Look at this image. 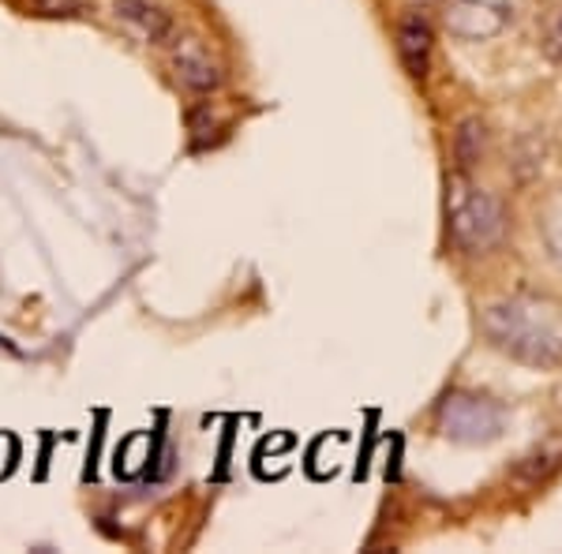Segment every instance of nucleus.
I'll return each instance as SVG.
<instances>
[{"mask_svg": "<svg viewBox=\"0 0 562 554\" xmlns=\"http://www.w3.org/2000/svg\"><path fill=\"white\" fill-rule=\"evenodd\" d=\"M487 341L506 357L532 363V368H555L562 363V330L537 299H503L484 312Z\"/></svg>", "mask_w": 562, "mask_h": 554, "instance_id": "obj_1", "label": "nucleus"}, {"mask_svg": "<svg viewBox=\"0 0 562 554\" xmlns=\"http://www.w3.org/2000/svg\"><path fill=\"white\" fill-rule=\"evenodd\" d=\"M447 225H450V240L461 251L484 256V251H492L503 240L506 211L492 192L476 188L465 172H458L447 184Z\"/></svg>", "mask_w": 562, "mask_h": 554, "instance_id": "obj_2", "label": "nucleus"}, {"mask_svg": "<svg viewBox=\"0 0 562 554\" xmlns=\"http://www.w3.org/2000/svg\"><path fill=\"white\" fill-rule=\"evenodd\" d=\"M439 423H442V431L458 442H492L498 434V427H503V412H498L492 402H484V397L454 394L442 405Z\"/></svg>", "mask_w": 562, "mask_h": 554, "instance_id": "obj_3", "label": "nucleus"}, {"mask_svg": "<svg viewBox=\"0 0 562 554\" xmlns=\"http://www.w3.org/2000/svg\"><path fill=\"white\" fill-rule=\"evenodd\" d=\"M169 60H173L177 83L188 87L192 94H214L222 87V68L199 38H177L169 45Z\"/></svg>", "mask_w": 562, "mask_h": 554, "instance_id": "obj_4", "label": "nucleus"}, {"mask_svg": "<svg viewBox=\"0 0 562 554\" xmlns=\"http://www.w3.org/2000/svg\"><path fill=\"white\" fill-rule=\"evenodd\" d=\"M506 20H510V8L495 0H450L447 4V31L469 42L492 38L503 31Z\"/></svg>", "mask_w": 562, "mask_h": 554, "instance_id": "obj_5", "label": "nucleus"}, {"mask_svg": "<svg viewBox=\"0 0 562 554\" xmlns=\"http://www.w3.org/2000/svg\"><path fill=\"white\" fill-rule=\"evenodd\" d=\"M113 15L121 20L143 45H173L177 23L154 0H113Z\"/></svg>", "mask_w": 562, "mask_h": 554, "instance_id": "obj_6", "label": "nucleus"}, {"mask_svg": "<svg viewBox=\"0 0 562 554\" xmlns=\"http://www.w3.org/2000/svg\"><path fill=\"white\" fill-rule=\"evenodd\" d=\"M397 57L409 79H428L431 68V26L420 12H409L397 26Z\"/></svg>", "mask_w": 562, "mask_h": 554, "instance_id": "obj_7", "label": "nucleus"}, {"mask_svg": "<svg viewBox=\"0 0 562 554\" xmlns=\"http://www.w3.org/2000/svg\"><path fill=\"white\" fill-rule=\"evenodd\" d=\"M487 150V128L480 116H465L454 132V158L461 169H473Z\"/></svg>", "mask_w": 562, "mask_h": 554, "instance_id": "obj_8", "label": "nucleus"}, {"mask_svg": "<svg viewBox=\"0 0 562 554\" xmlns=\"http://www.w3.org/2000/svg\"><path fill=\"white\" fill-rule=\"evenodd\" d=\"M543 57L562 65V0L551 4L548 23H543Z\"/></svg>", "mask_w": 562, "mask_h": 554, "instance_id": "obj_9", "label": "nucleus"}, {"mask_svg": "<svg viewBox=\"0 0 562 554\" xmlns=\"http://www.w3.org/2000/svg\"><path fill=\"white\" fill-rule=\"evenodd\" d=\"M559 461H562V442H555V446H543V450L532 453V457H525L521 476L525 479H543L551 468H559Z\"/></svg>", "mask_w": 562, "mask_h": 554, "instance_id": "obj_10", "label": "nucleus"}, {"mask_svg": "<svg viewBox=\"0 0 562 554\" xmlns=\"http://www.w3.org/2000/svg\"><path fill=\"white\" fill-rule=\"evenodd\" d=\"M543 240H548L551 256L562 262V195L548 206V214H543Z\"/></svg>", "mask_w": 562, "mask_h": 554, "instance_id": "obj_11", "label": "nucleus"}, {"mask_svg": "<svg viewBox=\"0 0 562 554\" xmlns=\"http://www.w3.org/2000/svg\"><path fill=\"white\" fill-rule=\"evenodd\" d=\"M409 4H416V8H428V4H435V0H409Z\"/></svg>", "mask_w": 562, "mask_h": 554, "instance_id": "obj_12", "label": "nucleus"}]
</instances>
